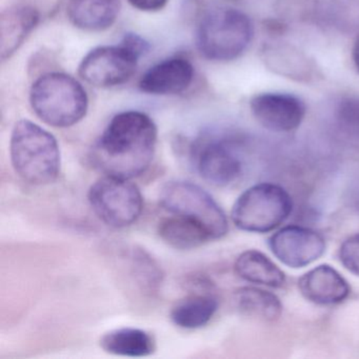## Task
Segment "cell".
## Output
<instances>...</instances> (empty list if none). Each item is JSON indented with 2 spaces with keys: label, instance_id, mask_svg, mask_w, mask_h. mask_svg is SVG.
<instances>
[{
  "label": "cell",
  "instance_id": "3957f363",
  "mask_svg": "<svg viewBox=\"0 0 359 359\" xmlns=\"http://www.w3.org/2000/svg\"><path fill=\"white\" fill-rule=\"evenodd\" d=\"M35 114L54 128H69L87 114L89 100L83 86L64 73H49L39 77L30 93Z\"/></svg>",
  "mask_w": 359,
  "mask_h": 359
},
{
  "label": "cell",
  "instance_id": "603a6c76",
  "mask_svg": "<svg viewBox=\"0 0 359 359\" xmlns=\"http://www.w3.org/2000/svg\"><path fill=\"white\" fill-rule=\"evenodd\" d=\"M338 255L342 266L359 277V233L344 241Z\"/></svg>",
  "mask_w": 359,
  "mask_h": 359
},
{
  "label": "cell",
  "instance_id": "8992f818",
  "mask_svg": "<svg viewBox=\"0 0 359 359\" xmlns=\"http://www.w3.org/2000/svg\"><path fill=\"white\" fill-rule=\"evenodd\" d=\"M159 203L169 213L186 216L203 224L213 241L228 233V218L224 210L207 191L193 182H168L161 189Z\"/></svg>",
  "mask_w": 359,
  "mask_h": 359
},
{
  "label": "cell",
  "instance_id": "277c9868",
  "mask_svg": "<svg viewBox=\"0 0 359 359\" xmlns=\"http://www.w3.org/2000/svg\"><path fill=\"white\" fill-rule=\"evenodd\" d=\"M254 36V26L247 14L231 7L210 10L199 22L197 47L213 62H231L248 49Z\"/></svg>",
  "mask_w": 359,
  "mask_h": 359
},
{
  "label": "cell",
  "instance_id": "4316f807",
  "mask_svg": "<svg viewBox=\"0 0 359 359\" xmlns=\"http://www.w3.org/2000/svg\"><path fill=\"white\" fill-rule=\"evenodd\" d=\"M353 60H354L355 66H356L357 70L359 72V36L357 37L355 41L354 47H353Z\"/></svg>",
  "mask_w": 359,
  "mask_h": 359
},
{
  "label": "cell",
  "instance_id": "5b68a950",
  "mask_svg": "<svg viewBox=\"0 0 359 359\" xmlns=\"http://www.w3.org/2000/svg\"><path fill=\"white\" fill-rule=\"evenodd\" d=\"M293 211V201L278 184L262 182L245 190L235 201L231 212L239 230L268 233L283 224Z\"/></svg>",
  "mask_w": 359,
  "mask_h": 359
},
{
  "label": "cell",
  "instance_id": "d6986e66",
  "mask_svg": "<svg viewBox=\"0 0 359 359\" xmlns=\"http://www.w3.org/2000/svg\"><path fill=\"white\" fill-rule=\"evenodd\" d=\"M218 310V300L211 294H193L176 302L170 317L174 325L182 329L205 327Z\"/></svg>",
  "mask_w": 359,
  "mask_h": 359
},
{
  "label": "cell",
  "instance_id": "7c38bea8",
  "mask_svg": "<svg viewBox=\"0 0 359 359\" xmlns=\"http://www.w3.org/2000/svg\"><path fill=\"white\" fill-rule=\"evenodd\" d=\"M298 287L306 300L318 306L341 304L351 293L346 279L329 264H320L302 275Z\"/></svg>",
  "mask_w": 359,
  "mask_h": 359
},
{
  "label": "cell",
  "instance_id": "cb8c5ba5",
  "mask_svg": "<svg viewBox=\"0 0 359 359\" xmlns=\"http://www.w3.org/2000/svg\"><path fill=\"white\" fill-rule=\"evenodd\" d=\"M327 4H333V7L330 6V14L333 13V18L339 22L340 20L348 22L352 18L353 20H358L357 13L359 14V0H327ZM338 25V26H339Z\"/></svg>",
  "mask_w": 359,
  "mask_h": 359
},
{
  "label": "cell",
  "instance_id": "ffe728a7",
  "mask_svg": "<svg viewBox=\"0 0 359 359\" xmlns=\"http://www.w3.org/2000/svg\"><path fill=\"white\" fill-rule=\"evenodd\" d=\"M234 302L241 314L262 321H276L283 313L280 299L260 287H239L235 291Z\"/></svg>",
  "mask_w": 359,
  "mask_h": 359
},
{
  "label": "cell",
  "instance_id": "ac0fdd59",
  "mask_svg": "<svg viewBox=\"0 0 359 359\" xmlns=\"http://www.w3.org/2000/svg\"><path fill=\"white\" fill-rule=\"evenodd\" d=\"M107 353L119 356L146 357L154 353L156 342L149 332L136 327H121L107 332L100 338Z\"/></svg>",
  "mask_w": 359,
  "mask_h": 359
},
{
  "label": "cell",
  "instance_id": "484cf974",
  "mask_svg": "<svg viewBox=\"0 0 359 359\" xmlns=\"http://www.w3.org/2000/svg\"><path fill=\"white\" fill-rule=\"evenodd\" d=\"M128 1L140 11L155 12L165 8L169 0H128Z\"/></svg>",
  "mask_w": 359,
  "mask_h": 359
},
{
  "label": "cell",
  "instance_id": "8fae6325",
  "mask_svg": "<svg viewBox=\"0 0 359 359\" xmlns=\"http://www.w3.org/2000/svg\"><path fill=\"white\" fill-rule=\"evenodd\" d=\"M250 108L260 126L277 133H287L299 128L306 113L302 98L283 92L257 94L252 98Z\"/></svg>",
  "mask_w": 359,
  "mask_h": 359
},
{
  "label": "cell",
  "instance_id": "9c48e42d",
  "mask_svg": "<svg viewBox=\"0 0 359 359\" xmlns=\"http://www.w3.org/2000/svg\"><path fill=\"white\" fill-rule=\"evenodd\" d=\"M194 163L201 177L215 187H226L243 174V161L234 144L224 138H213L197 144Z\"/></svg>",
  "mask_w": 359,
  "mask_h": 359
},
{
  "label": "cell",
  "instance_id": "6da1fadb",
  "mask_svg": "<svg viewBox=\"0 0 359 359\" xmlns=\"http://www.w3.org/2000/svg\"><path fill=\"white\" fill-rule=\"evenodd\" d=\"M157 135L156 125L146 113H119L92 147L90 159L104 175L132 180L152 163Z\"/></svg>",
  "mask_w": 359,
  "mask_h": 359
},
{
  "label": "cell",
  "instance_id": "ba28073f",
  "mask_svg": "<svg viewBox=\"0 0 359 359\" xmlns=\"http://www.w3.org/2000/svg\"><path fill=\"white\" fill-rule=\"evenodd\" d=\"M138 60L140 57L123 43L96 48L83 58L79 75L95 87H115L127 83L133 76Z\"/></svg>",
  "mask_w": 359,
  "mask_h": 359
},
{
  "label": "cell",
  "instance_id": "7402d4cb",
  "mask_svg": "<svg viewBox=\"0 0 359 359\" xmlns=\"http://www.w3.org/2000/svg\"><path fill=\"white\" fill-rule=\"evenodd\" d=\"M133 264L137 270L138 278L148 287H154L161 283V271L154 260L142 251H136L133 256Z\"/></svg>",
  "mask_w": 359,
  "mask_h": 359
},
{
  "label": "cell",
  "instance_id": "52a82bcc",
  "mask_svg": "<svg viewBox=\"0 0 359 359\" xmlns=\"http://www.w3.org/2000/svg\"><path fill=\"white\" fill-rule=\"evenodd\" d=\"M130 180L104 175L90 188L88 199L92 210L107 226L126 228L142 215L144 209L142 192Z\"/></svg>",
  "mask_w": 359,
  "mask_h": 359
},
{
  "label": "cell",
  "instance_id": "e0dca14e",
  "mask_svg": "<svg viewBox=\"0 0 359 359\" xmlns=\"http://www.w3.org/2000/svg\"><path fill=\"white\" fill-rule=\"evenodd\" d=\"M235 272L243 280L266 287H283L285 275L268 256L257 250H248L237 258Z\"/></svg>",
  "mask_w": 359,
  "mask_h": 359
},
{
  "label": "cell",
  "instance_id": "d4e9b609",
  "mask_svg": "<svg viewBox=\"0 0 359 359\" xmlns=\"http://www.w3.org/2000/svg\"><path fill=\"white\" fill-rule=\"evenodd\" d=\"M121 43L140 58L149 51L148 41H144L140 35L127 34Z\"/></svg>",
  "mask_w": 359,
  "mask_h": 359
},
{
  "label": "cell",
  "instance_id": "5bb4252c",
  "mask_svg": "<svg viewBox=\"0 0 359 359\" xmlns=\"http://www.w3.org/2000/svg\"><path fill=\"white\" fill-rule=\"evenodd\" d=\"M39 22V12L31 6H13L1 13L0 52L4 60L11 57L20 49Z\"/></svg>",
  "mask_w": 359,
  "mask_h": 359
},
{
  "label": "cell",
  "instance_id": "9a60e30c",
  "mask_svg": "<svg viewBox=\"0 0 359 359\" xmlns=\"http://www.w3.org/2000/svg\"><path fill=\"white\" fill-rule=\"evenodd\" d=\"M119 7V0H71L69 20L81 30L100 32L116 22Z\"/></svg>",
  "mask_w": 359,
  "mask_h": 359
},
{
  "label": "cell",
  "instance_id": "44dd1931",
  "mask_svg": "<svg viewBox=\"0 0 359 359\" xmlns=\"http://www.w3.org/2000/svg\"><path fill=\"white\" fill-rule=\"evenodd\" d=\"M334 117L342 133L359 140V97L350 96L340 100L336 104Z\"/></svg>",
  "mask_w": 359,
  "mask_h": 359
},
{
  "label": "cell",
  "instance_id": "2e32d148",
  "mask_svg": "<svg viewBox=\"0 0 359 359\" xmlns=\"http://www.w3.org/2000/svg\"><path fill=\"white\" fill-rule=\"evenodd\" d=\"M159 222L158 234L170 247L176 250H193L213 241L207 229L192 218L172 214Z\"/></svg>",
  "mask_w": 359,
  "mask_h": 359
},
{
  "label": "cell",
  "instance_id": "30bf717a",
  "mask_svg": "<svg viewBox=\"0 0 359 359\" xmlns=\"http://www.w3.org/2000/svg\"><path fill=\"white\" fill-rule=\"evenodd\" d=\"M269 247L279 262L290 268L300 269L323 255L325 239L313 229L287 226L270 237Z\"/></svg>",
  "mask_w": 359,
  "mask_h": 359
},
{
  "label": "cell",
  "instance_id": "4fadbf2b",
  "mask_svg": "<svg viewBox=\"0 0 359 359\" xmlns=\"http://www.w3.org/2000/svg\"><path fill=\"white\" fill-rule=\"evenodd\" d=\"M194 68L188 60L175 57L149 69L140 81V89L152 95H173L186 91L193 81Z\"/></svg>",
  "mask_w": 359,
  "mask_h": 359
},
{
  "label": "cell",
  "instance_id": "7a4b0ae2",
  "mask_svg": "<svg viewBox=\"0 0 359 359\" xmlns=\"http://www.w3.org/2000/svg\"><path fill=\"white\" fill-rule=\"evenodd\" d=\"M14 171L25 182L45 186L57 180L60 150L53 134L28 119L14 126L10 142Z\"/></svg>",
  "mask_w": 359,
  "mask_h": 359
}]
</instances>
